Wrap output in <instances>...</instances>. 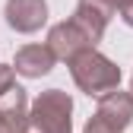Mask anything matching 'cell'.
Listing matches in <instances>:
<instances>
[{"instance_id":"cell-7","label":"cell","mask_w":133,"mask_h":133,"mask_svg":"<svg viewBox=\"0 0 133 133\" xmlns=\"http://www.w3.org/2000/svg\"><path fill=\"white\" fill-rule=\"evenodd\" d=\"M54 63L57 60L51 57V51L44 44H22L10 66H13V73H19L25 79H41V76H48L54 70Z\"/></svg>"},{"instance_id":"cell-1","label":"cell","mask_w":133,"mask_h":133,"mask_svg":"<svg viewBox=\"0 0 133 133\" xmlns=\"http://www.w3.org/2000/svg\"><path fill=\"white\" fill-rule=\"evenodd\" d=\"M66 66H70V76L76 82V89L86 92L89 98H102L105 92L121 89V66L111 57H105L98 48H89V51L76 54Z\"/></svg>"},{"instance_id":"cell-8","label":"cell","mask_w":133,"mask_h":133,"mask_svg":"<svg viewBox=\"0 0 133 133\" xmlns=\"http://www.w3.org/2000/svg\"><path fill=\"white\" fill-rule=\"evenodd\" d=\"M76 3H86V6H92V10H98L102 16H108V19H111V16L117 13V6L124 3V0H76Z\"/></svg>"},{"instance_id":"cell-10","label":"cell","mask_w":133,"mask_h":133,"mask_svg":"<svg viewBox=\"0 0 133 133\" xmlns=\"http://www.w3.org/2000/svg\"><path fill=\"white\" fill-rule=\"evenodd\" d=\"M117 13H121L124 25H130V29H133V0H124V3L117 6Z\"/></svg>"},{"instance_id":"cell-4","label":"cell","mask_w":133,"mask_h":133,"mask_svg":"<svg viewBox=\"0 0 133 133\" xmlns=\"http://www.w3.org/2000/svg\"><path fill=\"white\" fill-rule=\"evenodd\" d=\"M3 19L13 32L32 35V32H38L48 22V0H6Z\"/></svg>"},{"instance_id":"cell-5","label":"cell","mask_w":133,"mask_h":133,"mask_svg":"<svg viewBox=\"0 0 133 133\" xmlns=\"http://www.w3.org/2000/svg\"><path fill=\"white\" fill-rule=\"evenodd\" d=\"M95 121H102L108 130L114 133H124L130 124H133V95L124 92V89H114V92H105L98 98V108L92 114Z\"/></svg>"},{"instance_id":"cell-6","label":"cell","mask_w":133,"mask_h":133,"mask_svg":"<svg viewBox=\"0 0 133 133\" xmlns=\"http://www.w3.org/2000/svg\"><path fill=\"white\" fill-rule=\"evenodd\" d=\"M0 133H29V98L22 86L0 95Z\"/></svg>"},{"instance_id":"cell-12","label":"cell","mask_w":133,"mask_h":133,"mask_svg":"<svg viewBox=\"0 0 133 133\" xmlns=\"http://www.w3.org/2000/svg\"><path fill=\"white\" fill-rule=\"evenodd\" d=\"M130 95H133V76H130Z\"/></svg>"},{"instance_id":"cell-2","label":"cell","mask_w":133,"mask_h":133,"mask_svg":"<svg viewBox=\"0 0 133 133\" xmlns=\"http://www.w3.org/2000/svg\"><path fill=\"white\" fill-rule=\"evenodd\" d=\"M29 127L38 133H73V98L63 89H44L29 105Z\"/></svg>"},{"instance_id":"cell-3","label":"cell","mask_w":133,"mask_h":133,"mask_svg":"<svg viewBox=\"0 0 133 133\" xmlns=\"http://www.w3.org/2000/svg\"><path fill=\"white\" fill-rule=\"evenodd\" d=\"M44 48L51 51V57H54V60L70 63L76 54L89 51L92 41L82 35V29H79L73 19H63V22H57V25L48 29V41H44Z\"/></svg>"},{"instance_id":"cell-9","label":"cell","mask_w":133,"mask_h":133,"mask_svg":"<svg viewBox=\"0 0 133 133\" xmlns=\"http://www.w3.org/2000/svg\"><path fill=\"white\" fill-rule=\"evenodd\" d=\"M13 86H16V73H13V66H10V63H0V95H6Z\"/></svg>"},{"instance_id":"cell-11","label":"cell","mask_w":133,"mask_h":133,"mask_svg":"<svg viewBox=\"0 0 133 133\" xmlns=\"http://www.w3.org/2000/svg\"><path fill=\"white\" fill-rule=\"evenodd\" d=\"M82 133H114V130H108L102 121H95V117H89L86 121V127H82Z\"/></svg>"}]
</instances>
